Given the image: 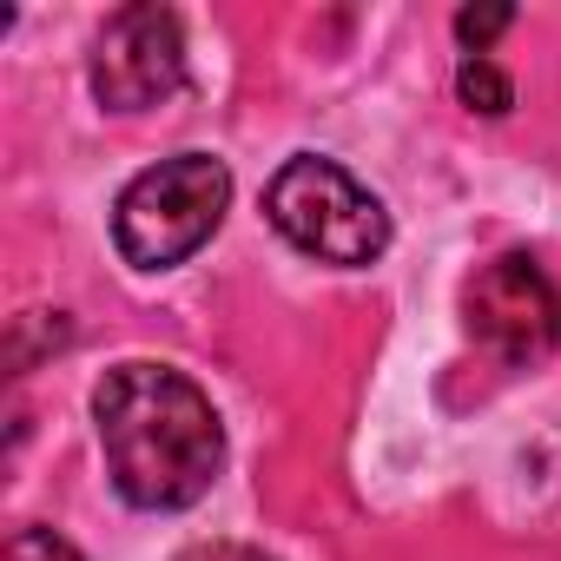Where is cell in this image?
<instances>
[{
	"label": "cell",
	"mask_w": 561,
	"mask_h": 561,
	"mask_svg": "<svg viewBox=\"0 0 561 561\" xmlns=\"http://www.w3.org/2000/svg\"><path fill=\"white\" fill-rule=\"evenodd\" d=\"M106 476L133 508H185L211 489L225 462V430L211 397L172 364H119L93 390Z\"/></svg>",
	"instance_id": "1"
},
{
	"label": "cell",
	"mask_w": 561,
	"mask_h": 561,
	"mask_svg": "<svg viewBox=\"0 0 561 561\" xmlns=\"http://www.w3.org/2000/svg\"><path fill=\"white\" fill-rule=\"evenodd\" d=\"M231 205V172L211 152H179L159 159L152 172H139L119 205H113V238L126 251V264L139 271H172L185 264L225 218Z\"/></svg>",
	"instance_id": "2"
},
{
	"label": "cell",
	"mask_w": 561,
	"mask_h": 561,
	"mask_svg": "<svg viewBox=\"0 0 561 561\" xmlns=\"http://www.w3.org/2000/svg\"><path fill=\"white\" fill-rule=\"evenodd\" d=\"M264 211L298 251L324 264H370L390 244V211L337 159H291L271 179Z\"/></svg>",
	"instance_id": "3"
},
{
	"label": "cell",
	"mask_w": 561,
	"mask_h": 561,
	"mask_svg": "<svg viewBox=\"0 0 561 561\" xmlns=\"http://www.w3.org/2000/svg\"><path fill=\"white\" fill-rule=\"evenodd\" d=\"M469 337L502 364H535L561 344V285L522 251L482 264L462 291Z\"/></svg>",
	"instance_id": "4"
},
{
	"label": "cell",
	"mask_w": 561,
	"mask_h": 561,
	"mask_svg": "<svg viewBox=\"0 0 561 561\" xmlns=\"http://www.w3.org/2000/svg\"><path fill=\"white\" fill-rule=\"evenodd\" d=\"M185 87V34L165 8H119L93 47V93L106 113H146Z\"/></svg>",
	"instance_id": "5"
},
{
	"label": "cell",
	"mask_w": 561,
	"mask_h": 561,
	"mask_svg": "<svg viewBox=\"0 0 561 561\" xmlns=\"http://www.w3.org/2000/svg\"><path fill=\"white\" fill-rule=\"evenodd\" d=\"M456 93H462L476 113H508V106H515V87L495 73V60H489V54H469V60H462V73H456Z\"/></svg>",
	"instance_id": "6"
},
{
	"label": "cell",
	"mask_w": 561,
	"mask_h": 561,
	"mask_svg": "<svg viewBox=\"0 0 561 561\" xmlns=\"http://www.w3.org/2000/svg\"><path fill=\"white\" fill-rule=\"evenodd\" d=\"M0 561H80V554L54 528H14V541H8V554H0Z\"/></svg>",
	"instance_id": "7"
},
{
	"label": "cell",
	"mask_w": 561,
	"mask_h": 561,
	"mask_svg": "<svg viewBox=\"0 0 561 561\" xmlns=\"http://www.w3.org/2000/svg\"><path fill=\"white\" fill-rule=\"evenodd\" d=\"M502 27H508V8H489V14H476V8H469V14L456 21V34H462L476 54H482V41H489V34H502Z\"/></svg>",
	"instance_id": "8"
},
{
	"label": "cell",
	"mask_w": 561,
	"mask_h": 561,
	"mask_svg": "<svg viewBox=\"0 0 561 561\" xmlns=\"http://www.w3.org/2000/svg\"><path fill=\"white\" fill-rule=\"evenodd\" d=\"M179 561H271V554H257V548H244V541H198V548H185Z\"/></svg>",
	"instance_id": "9"
}]
</instances>
